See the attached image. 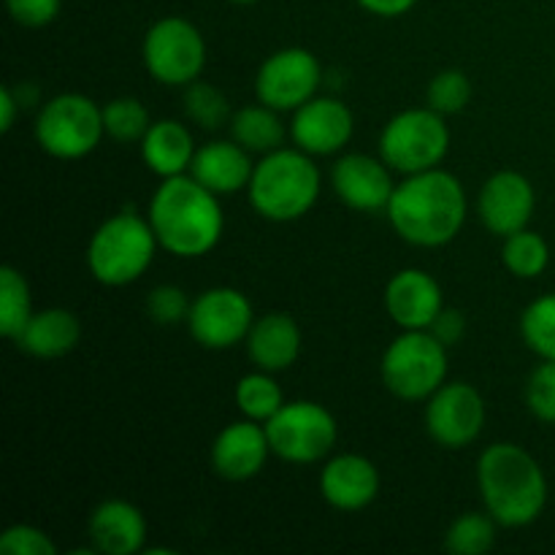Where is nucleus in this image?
Returning <instances> with one entry per match:
<instances>
[{
  "label": "nucleus",
  "mask_w": 555,
  "mask_h": 555,
  "mask_svg": "<svg viewBox=\"0 0 555 555\" xmlns=\"http://www.w3.org/2000/svg\"><path fill=\"white\" fill-rule=\"evenodd\" d=\"M146 217L160 249L184 260L209 255L225 231L220 195L204 188L193 173L163 179L152 193Z\"/></svg>",
  "instance_id": "f257e3e1"
},
{
  "label": "nucleus",
  "mask_w": 555,
  "mask_h": 555,
  "mask_svg": "<svg viewBox=\"0 0 555 555\" xmlns=\"http://www.w3.org/2000/svg\"><path fill=\"white\" fill-rule=\"evenodd\" d=\"M466 211L469 201L461 179L442 168H428L396 184L385 215L412 247H444L461 233Z\"/></svg>",
  "instance_id": "f03ea898"
},
{
  "label": "nucleus",
  "mask_w": 555,
  "mask_h": 555,
  "mask_svg": "<svg viewBox=\"0 0 555 555\" xmlns=\"http://www.w3.org/2000/svg\"><path fill=\"white\" fill-rule=\"evenodd\" d=\"M482 504L502 529L531 526L547 507V477L540 461L515 442H496L477 461Z\"/></svg>",
  "instance_id": "7ed1b4c3"
},
{
  "label": "nucleus",
  "mask_w": 555,
  "mask_h": 555,
  "mask_svg": "<svg viewBox=\"0 0 555 555\" xmlns=\"http://www.w3.org/2000/svg\"><path fill=\"white\" fill-rule=\"evenodd\" d=\"M320 190L323 177L312 155L298 146H280L269 155H260V163H255L247 198L263 220L293 222L318 204Z\"/></svg>",
  "instance_id": "20e7f679"
},
{
  "label": "nucleus",
  "mask_w": 555,
  "mask_h": 555,
  "mask_svg": "<svg viewBox=\"0 0 555 555\" xmlns=\"http://www.w3.org/2000/svg\"><path fill=\"white\" fill-rule=\"evenodd\" d=\"M160 249L150 217L135 211H119L108 217L92 233L87 244V269L101 285L125 287L150 271Z\"/></svg>",
  "instance_id": "39448f33"
},
{
  "label": "nucleus",
  "mask_w": 555,
  "mask_h": 555,
  "mask_svg": "<svg viewBox=\"0 0 555 555\" xmlns=\"http://www.w3.org/2000/svg\"><path fill=\"white\" fill-rule=\"evenodd\" d=\"M383 385L401 401H428L448 383V347L431 331H404L379 361Z\"/></svg>",
  "instance_id": "423d86ee"
},
{
  "label": "nucleus",
  "mask_w": 555,
  "mask_h": 555,
  "mask_svg": "<svg viewBox=\"0 0 555 555\" xmlns=\"http://www.w3.org/2000/svg\"><path fill=\"white\" fill-rule=\"evenodd\" d=\"M38 146L57 160H81L92 155L106 135L103 106L81 92L49 98L33 125Z\"/></svg>",
  "instance_id": "0eeeda50"
},
{
  "label": "nucleus",
  "mask_w": 555,
  "mask_h": 555,
  "mask_svg": "<svg viewBox=\"0 0 555 555\" xmlns=\"http://www.w3.org/2000/svg\"><path fill=\"white\" fill-rule=\"evenodd\" d=\"M448 150L450 128L442 114L431 106L396 114L379 133V157L404 177L439 168Z\"/></svg>",
  "instance_id": "6e6552de"
},
{
  "label": "nucleus",
  "mask_w": 555,
  "mask_h": 555,
  "mask_svg": "<svg viewBox=\"0 0 555 555\" xmlns=\"http://www.w3.org/2000/svg\"><path fill=\"white\" fill-rule=\"evenodd\" d=\"M141 60L157 85L188 87L204 74L206 41L184 16H163L146 30Z\"/></svg>",
  "instance_id": "1a4fd4ad"
},
{
  "label": "nucleus",
  "mask_w": 555,
  "mask_h": 555,
  "mask_svg": "<svg viewBox=\"0 0 555 555\" xmlns=\"http://www.w3.org/2000/svg\"><path fill=\"white\" fill-rule=\"evenodd\" d=\"M263 426L269 434L271 455L287 464L325 461L339 439L336 417L318 401H285Z\"/></svg>",
  "instance_id": "9d476101"
},
{
  "label": "nucleus",
  "mask_w": 555,
  "mask_h": 555,
  "mask_svg": "<svg viewBox=\"0 0 555 555\" xmlns=\"http://www.w3.org/2000/svg\"><path fill=\"white\" fill-rule=\"evenodd\" d=\"M323 65L309 49L287 47L269 54L255 76V95L276 112H296L318 95Z\"/></svg>",
  "instance_id": "9b49d317"
},
{
  "label": "nucleus",
  "mask_w": 555,
  "mask_h": 555,
  "mask_svg": "<svg viewBox=\"0 0 555 555\" xmlns=\"http://www.w3.org/2000/svg\"><path fill=\"white\" fill-rule=\"evenodd\" d=\"M255 323V309L249 298L236 287H209L190 307V336L206 350H231L238 341H247Z\"/></svg>",
  "instance_id": "f8f14e48"
},
{
  "label": "nucleus",
  "mask_w": 555,
  "mask_h": 555,
  "mask_svg": "<svg viewBox=\"0 0 555 555\" xmlns=\"http://www.w3.org/2000/svg\"><path fill=\"white\" fill-rule=\"evenodd\" d=\"M426 431L439 448L464 450L482 434L486 426V401L469 383H444L426 401Z\"/></svg>",
  "instance_id": "ddd939ff"
},
{
  "label": "nucleus",
  "mask_w": 555,
  "mask_h": 555,
  "mask_svg": "<svg viewBox=\"0 0 555 555\" xmlns=\"http://www.w3.org/2000/svg\"><path fill=\"white\" fill-rule=\"evenodd\" d=\"M352 133H356V117L339 98L314 95L293 112V144L312 157L336 155L350 144Z\"/></svg>",
  "instance_id": "4468645a"
},
{
  "label": "nucleus",
  "mask_w": 555,
  "mask_h": 555,
  "mask_svg": "<svg viewBox=\"0 0 555 555\" xmlns=\"http://www.w3.org/2000/svg\"><path fill=\"white\" fill-rule=\"evenodd\" d=\"M390 171L393 168L383 157L350 152V155H341L331 168V188L345 206L374 215V211L388 209L393 198L396 182Z\"/></svg>",
  "instance_id": "2eb2a0df"
},
{
  "label": "nucleus",
  "mask_w": 555,
  "mask_h": 555,
  "mask_svg": "<svg viewBox=\"0 0 555 555\" xmlns=\"http://www.w3.org/2000/svg\"><path fill=\"white\" fill-rule=\"evenodd\" d=\"M534 184L520 171H499L488 177V182L480 190V198H477L482 225L493 236L502 238L529 228L531 217H534Z\"/></svg>",
  "instance_id": "dca6fc26"
},
{
  "label": "nucleus",
  "mask_w": 555,
  "mask_h": 555,
  "mask_svg": "<svg viewBox=\"0 0 555 555\" xmlns=\"http://www.w3.org/2000/svg\"><path fill=\"white\" fill-rule=\"evenodd\" d=\"M271 455L269 434L266 426L258 421H244L228 423L217 439L211 442V469L231 482L253 480L263 472L266 461Z\"/></svg>",
  "instance_id": "f3484780"
},
{
  "label": "nucleus",
  "mask_w": 555,
  "mask_h": 555,
  "mask_svg": "<svg viewBox=\"0 0 555 555\" xmlns=\"http://www.w3.org/2000/svg\"><path fill=\"white\" fill-rule=\"evenodd\" d=\"M383 301L401 331H428L444 309L442 287L423 269H401L390 276Z\"/></svg>",
  "instance_id": "a211bd4d"
},
{
  "label": "nucleus",
  "mask_w": 555,
  "mask_h": 555,
  "mask_svg": "<svg viewBox=\"0 0 555 555\" xmlns=\"http://www.w3.org/2000/svg\"><path fill=\"white\" fill-rule=\"evenodd\" d=\"M320 493L339 513H361L379 493L377 466L366 455H334L320 472Z\"/></svg>",
  "instance_id": "6ab92c4d"
},
{
  "label": "nucleus",
  "mask_w": 555,
  "mask_h": 555,
  "mask_svg": "<svg viewBox=\"0 0 555 555\" xmlns=\"http://www.w3.org/2000/svg\"><path fill=\"white\" fill-rule=\"evenodd\" d=\"M92 551L103 555H135L146 545V518L135 504L125 499L101 502L90 515Z\"/></svg>",
  "instance_id": "aec40b11"
},
{
  "label": "nucleus",
  "mask_w": 555,
  "mask_h": 555,
  "mask_svg": "<svg viewBox=\"0 0 555 555\" xmlns=\"http://www.w3.org/2000/svg\"><path fill=\"white\" fill-rule=\"evenodd\" d=\"M304 347L301 328L287 312H269L253 323L247 334V356L255 369L285 372L298 361Z\"/></svg>",
  "instance_id": "412c9836"
},
{
  "label": "nucleus",
  "mask_w": 555,
  "mask_h": 555,
  "mask_svg": "<svg viewBox=\"0 0 555 555\" xmlns=\"http://www.w3.org/2000/svg\"><path fill=\"white\" fill-rule=\"evenodd\" d=\"M253 152L244 150L238 141H209V144L198 146L193 157L190 173L198 179L204 188H209L217 195H233L238 190L249 188L253 179L255 163Z\"/></svg>",
  "instance_id": "4be33fe9"
},
{
  "label": "nucleus",
  "mask_w": 555,
  "mask_h": 555,
  "mask_svg": "<svg viewBox=\"0 0 555 555\" xmlns=\"http://www.w3.org/2000/svg\"><path fill=\"white\" fill-rule=\"evenodd\" d=\"M139 144L144 166L160 179L190 173L193 157L198 152L190 128L184 122H177V119H157V122H152Z\"/></svg>",
  "instance_id": "5701e85b"
},
{
  "label": "nucleus",
  "mask_w": 555,
  "mask_h": 555,
  "mask_svg": "<svg viewBox=\"0 0 555 555\" xmlns=\"http://www.w3.org/2000/svg\"><path fill=\"white\" fill-rule=\"evenodd\" d=\"M81 339V323L74 312L63 307L33 312L30 323L20 334L16 345L38 361H57L68 356Z\"/></svg>",
  "instance_id": "b1692460"
},
{
  "label": "nucleus",
  "mask_w": 555,
  "mask_h": 555,
  "mask_svg": "<svg viewBox=\"0 0 555 555\" xmlns=\"http://www.w3.org/2000/svg\"><path fill=\"white\" fill-rule=\"evenodd\" d=\"M282 112L255 103V106L238 108L231 117V139L238 141L253 155H269L285 144L287 128L280 117Z\"/></svg>",
  "instance_id": "393cba45"
},
{
  "label": "nucleus",
  "mask_w": 555,
  "mask_h": 555,
  "mask_svg": "<svg viewBox=\"0 0 555 555\" xmlns=\"http://www.w3.org/2000/svg\"><path fill=\"white\" fill-rule=\"evenodd\" d=\"M33 318V296L25 274L14 266L0 269V334L16 341Z\"/></svg>",
  "instance_id": "a878e982"
},
{
  "label": "nucleus",
  "mask_w": 555,
  "mask_h": 555,
  "mask_svg": "<svg viewBox=\"0 0 555 555\" xmlns=\"http://www.w3.org/2000/svg\"><path fill=\"white\" fill-rule=\"evenodd\" d=\"M285 404L280 383L271 377V372H249L236 383V406L244 417L258 423H269Z\"/></svg>",
  "instance_id": "bb28decb"
},
{
  "label": "nucleus",
  "mask_w": 555,
  "mask_h": 555,
  "mask_svg": "<svg viewBox=\"0 0 555 555\" xmlns=\"http://www.w3.org/2000/svg\"><path fill=\"white\" fill-rule=\"evenodd\" d=\"M502 263L518 280H537L551 263V247L540 233L524 228V231L504 236Z\"/></svg>",
  "instance_id": "cd10ccee"
},
{
  "label": "nucleus",
  "mask_w": 555,
  "mask_h": 555,
  "mask_svg": "<svg viewBox=\"0 0 555 555\" xmlns=\"http://www.w3.org/2000/svg\"><path fill=\"white\" fill-rule=\"evenodd\" d=\"M496 518L491 513H464L450 524L444 551L453 555H486L496 545Z\"/></svg>",
  "instance_id": "c85d7f7f"
},
{
  "label": "nucleus",
  "mask_w": 555,
  "mask_h": 555,
  "mask_svg": "<svg viewBox=\"0 0 555 555\" xmlns=\"http://www.w3.org/2000/svg\"><path fill=\"white\" fill-rule=\"evenodd\" d=\"M520 336L534 356L555 361V293H545L524 309Z\"/></svg>",
  "instance_id": "c756f323"
},
{
  "label": "nucleus",
  "mask_w": 555,
  "mask_h": 555,
  "mask_svg": "<svg viewBox=\"0 0 555 555\" xmlns=\"http://www.w3.org/2000/svg\"><path fill=\"white\" fill-rule=\"evenodd\" d=\"M150 108L133 95L114 98L103 106V128H106L108 139L119 141V144H133L141 141L150 130Z\"/></svg>",
  "instance_id": "7c9ffc66"
},
{
  "label": "nucleus",
  "mask_w": 555,
  "mask_h": 555,
  "mask_svg": "<svg viewBox=\"0 0 555 555\" xmlns=\"http://www.w3.org/2000/svg\"><path fill=\"white\" fill-rule=\"evenodd\" d=\"M184 114H188L190 122L201 125L204 130L222 128L233 117L225 92L198 79L188 85V92H184Z\"/></svg>",
  "instance_id": "2f4dec72"
},
{
  "label": "nucleus",
  "mask_w": 555,
  "mask_h": 555,
  "mask_svg": "<svg viewBox=\"0 0 555 555\" xmlns=\"http://www.w3.org/2000/svg\"><path fill=\"white\" fill-rule=\"evenodd\" d=\"M472 95H475V87H472V79L459 68H448L442 74L434 76L428 81L426 101L434 112H439L442 117H450V114H461L472 103Z\"/></svg>",
  "instance_id": "473e14b6"
},
{
  "label": "nucleus",
  "mask_w": 555,
  "mask_h": 555,
  "mask_svg": "<svg viewBox=\"0 0 555 555\" xmlns=\"http://www.w3.org/2000/svg\"><path fill=\"white\" fill-rule=\"evenodd\" d=\"M526 404L531 415L555 426V361H542L526 385Z\"/></svg>",
  "instance_id": "72a5a7b5"
},
{
  "label": "nucleus",
  "mask_w": 555,
  "mask_h": 555,
  "mask_svg": "<svg viewBox=\"0 0 555 555\" xmlns=\"http://www.w3.org/2000/svg\"><path fill=\"white\" fill-rule=\"evenodd\" d=\"M190 307H193V301H190L188 293L177 285H157L155 291L146 296V312H150V318L160 325L188 323Z\"/></svg>",
  "instance_id": "f704fd0d"
},
{
  "label": "nucleus",
  "mask_w": 555,
  "mask_h": 555,
  "mask_svg": "<svg viewBox=\"0 0 555 555\" xmlns=\"http://www.w3.org/2000/svg\"><path fill=\"white\" fill-rule=\"evenodd\" d=\"M3 555H57V545L43 529L30 524H14L0 534Z\"/></svg>",
  "instance_id": "c9c22d12"
},
{
  "label": "nucleus",
  "mask_w": 555,
  "mask_h": 555,
  "mask_svg": "<svg viewBox=\"0 0 555 555\" xmlns=\"http://www.w3.org/2000/svg\"><path fill=\"white\" fill-rule=\"evenodd\" d=\"M11 20L22 27H47L60 16L63 0H5Z\"/></svg>",
  "instance_id": "e433bc0d"
},
{
  "label": "nucleus",
  "mask_w": 555,
  "mask_h": 555,
  "mask_svg": "<svg viewBox=\"0 0 555 555\" xmlns=\"http://www.w3.org/2000/svg\"><path fill=\"white\" fill-rule=\"evenodd\" d=\"M431 331L434 336H437L439 341H442L444 347H453V345H459L461 339H464V334H466V320H464V314L459 312V309H448L444 307L442 312H439V318L434 320L431 323Z\"/></svg>",
  "instance_id": "4c0bfd02"
},
{
  "label": "nucleus",
  "mask_w": 555,
  "mask_h": 555,
  "mask_svg": "<svg viewBox=\"0 0 555 555\" xmlns=\"http://www.w3.org/2000/svg\"><path fill=\"white\" fill-rule=\"evenodd\" d=\"M417 0H358L361 9H366L369 14L385 16V20H393V16H404L406 11H412Z\"/></svg>",
  "instance_id": "58836bf2"
},
{
  "label": "nucleus",
  "mask_w": 555,
  "mask_h": 555,
  "mask_svg": "<svg viewBox=\"0 0 555 555\" xmlns=\"http://www.w3.org/2000/svg\"><path fill=\"white\" fill-rule=\"evenodd\" d=\"M16 108H20V98L11 87L0 90V133H9L16 122Z\"/></svg>",
  "instance_id": "ea45409f"
},
{
  "label": "nucleus",
  "mask_w": 555,
  "mask_h": 555,
  "mask_svg": "<svg viewBox=\"0 0 555 555\" xmlns=\"http://www.w3.org/2000/svg\"><path fill=\"white\" fill-rule=\"evenodd\" d=\"M231 3H238V5H249V3H258V0H231Z\"/></svg>",
  "instance_id": "a19ab883"
}]
</instances>
